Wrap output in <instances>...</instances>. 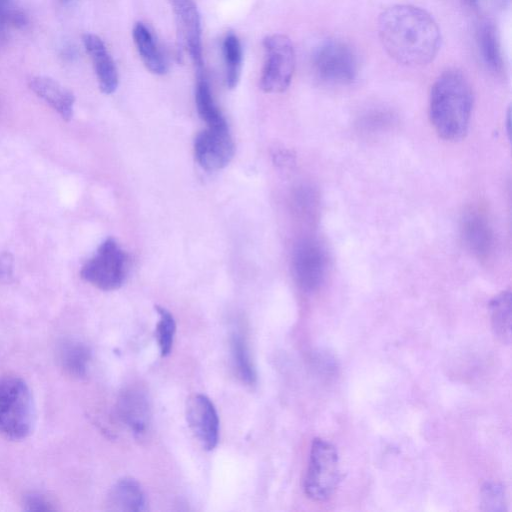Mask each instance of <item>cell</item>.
<instances>
[{"instance_id":"28","label":"cell","mask_w":512,"mask_h":512,"mask_svg":"<svg viewBox=\"0 0 512 512\" xmlns=\"http://www.w3.org/2000/svg\"><path fill=\"white\" fill-rule=\"evenodd\" d=\"M5 40L4 28L0 27V47L2 46Z\"/></svg>"},{"instance_id":"24","label":"cell","mask_w":512,"mask_h":512,"mask_svg":"<svg viewBox=\"0 0 512 512\" xmlns=\"http://www.w3.org/2000/svg\"><path fill=\"white\" fill-rule=\"evenodd\" d=\"M155 310L159 315L156 324L155 336L163 357L167 356L173 345L174 335L176 331V323L172 314L161 306H155Z\"/></svg>"},{"instance_id":"11","label":"cell","mask_w":512,"mask_h":512,"mask_svg":"<svg viewBox=\"0 0 512 512\" xmlns=\"http://www.w3.org/2000/svg\"><path fill=\"white\" fill-rule=\"evenodd\" d=\"M175 16L178 33L193 62L201 67V21L194 0H168Z\"/></svg>"},{"instance_id":"14","label":"cell","mask_w":512,"mask_h":512,"mask_svg":"<svg viewBox=\"0 0 512 512\" xmlns=\"http://www.w3.org/2000/svg\"><path fill=\"white\" fill-rule=\"evenodd\" d=\"M29 87L64 120H69L72 117L74 96L60 83L46 76H35L30 79Z\"/></svg>"},{"instance_id":"8","label":"cell","mask_w":512,"mask_h":512,"mask_svg":"<svg viewBox=\"0 0 512 512\" xmlns=\"http://www.w3.org/2000/svg\"><path fill=\"white\" fill-rule=\"evenodd\" d=\"M235 147L228 128H208L200 132L194 142V154L198 164L207 171H216L232 160Z\"/></svg>"},{"instance_id":"1","label":"cell","mask_w":512,"mask_h":512,"mask_svg":"<svg viewBox=\"0 0 512 512\" xmlns=\"http://www.w3.org/2000/svg\"><path fill=\"white\" fill-rule=\"evenodd\" d=\"M378 35L392 59L412 67L433 61L441 43L436 21L413 5L399 4L384 10L378 18Z\"/></svg>"},{"instance_id":"21","label":"cell","mask_w":512,"mask_h":512,"mask_svg":"<svg viewBox=\"0 0 512 512\" xmlns=\"http://www.w3.org/2000/svg\"><path fill=\"white\" fill-rule=\"evenodd\" d=\"M222 52L225 63V81L230 89L237 86L242 70V46L234 33H228L223 39Z\"/></svg>"},{"instance_id":"9","label":"cell","mask_w":512,"mask_h":512,"mask_svg":"<svg viewBox=\"0 0 512 512\" xmlns=\"http://www.w3.org/2000/svg\"><path fill=\"white\" fill-rule=\"evenodd\" d=\"M328 269L325 250L315 241L298 245L293 256V272L298 285L305 291H314L323 283Z\"/></svg>"},{"instance_id":"30","label":"cell","mask_w":512,"mask_h":512,"mask_svg":"<svg viewBox=\"0 0 512 512\" xmlns=\"http://www.w3.org/2000/svg\"><path fill=\"white\" fill-rule=\"evenodd\" d=\"M61 1H63L64 3H66V2H70L71 0H61Z\"/></svg>"},{"instance_id":"6","label":"cell","mask_w":512,"mask_h":512,"mask_svg":"<svg viewBox=\"0 0 512 512\" xmlns=\"http://www.w3.org/2000/svg\"><path fill=\"white\" fill-rule=\"evenodd\" d=\"M127 256L113 238L106 239L81 269V277L94 287L112 291L124 282Z\"/></svg>"},{"instance_id":"17","label":"cell","mask_w":512,"mask_h":512,"mask_svg":"<svg viewBox=\"0 0 512 512\" xmlns=\"http://www.w3.org/2000/svg\"><path fill=\"white\" fill-rule=\"evenodd\" d=\"M133 39L145 67L152 73L162 75L167 71L166 59L150 29L142 22L135 24Z\"/></svg>"},{"instance_id":"18","label":"cell","mask_w":512,"mask_h":512,"mask_svg":"<svg viewBox=\"0 0 512 512\" xmlns=\"http://www.w3.org/2000/svg\"><path fill=\"white\" fill-rule=\"evenodd\" d=\"M195 102L200 118L208 128L226 129L227 122L216 105L209 84L203 76H199L195 89Z\"/></svg>"},{"instance_id":"10","label":"cell","mask_w":512,"mask_h":512,"mask_svg":"<svg viewBox=\"0 0 512 512\" xmlns=\"http://www.w3.org/2000/svg\"><path fill=\"white\" fill-rule=\"evenodd\" d=\"M186 419L201 446L213 450L219 439V418L213 402L206 395H193L187 402Z\"/></svg>"},{"instance_id":"15","label":"cell","mask_w":512,"mask_h":512,"mask_svg":"<svg viewBox=\"0 0 512 512\" xmlns=\"http://www.w3.org/2000/svg\"><path fill=\"white\" fill-rule=\"evenodd\" d=\"M107 505L114 511L142 512L147 509L141 485L130 477L122 478L112 486L108 493Z\"/></svg>"},{"instance_id":"7","label":"cell","mask_w":512,"mask_h":512,"mask_svg":"<svg viewBox=\"0 0 512 512\" xmlns=\"http://www.w3.org/2000/svg\"><path fill=\"white\" fill-rule=\"evenodd\" d=\"M313 68L323 81L348 84L355 79L358 65L354 52L347 44L330 40L316 49Z\"/></svg>"},{"instance_id":"12","label":"cell","mask_w":512,"mask_h":512,"mask_svg":"<svg viewBox=\"0 0 512 512\" xmlns=\"http://www.w3.org/2000/svg\"><path fill=\"white\" fill-rule=\"evenodd\" d=\"M120 420L134 435H144L150 424V404L143 389L132 386L124 389L117 401Z\"/></svg>"},{"instance_id":"22","label":"cell","mask_w":512,"mask_h":512,"mask_svg":"<svg viewBox=\"0 0 512 512\" xmlns=\"http://www.w3.org/2000/svg\"><path fill=\"white\" fill-rule=\"evenodd\" d=\"M491 322L494 334L503 342L510 341L511 332V293L504 291L490 303Z\"/></svg>"},{"instance_id":"20","label":"cell","mask_w":512,"mask_h":512,"mask_svg":"<svg viewBox=\"0 0 512 512\" xmlns=\"http://www.w3.org/2000/svg\"><path fill=\"white\" fill-rule=\"evenodd\" d=\"M477 43L484 63L494 72L502 69L503 59L499 38L495 27L483 23L477 30Z\"/></svg>"},{"instance_id":"3","label":"cell","mask_w":512,"mask_h":512,"mask_svg":"<svg viewBox=\"0 0 512 512\" xmlns=\"http://www.w3.org/2000/svg\"><path fill=\"white\" fill-rule=\"evenodd\" d=\"M34 420V407L28 385L19 377L0 380V433L12 440L29 435Z\"/></svg>"},{"instance_id":"5","label":"cell","mask_w":512,"mask_h":512,"mask_svg":"<svg viewBox=\"0 0 512 512\" xmlns=\"http://www.w3.org/2000/svg\"><path fill=\"white\" fill-rule=\"evenodd\" d=\"M265 61L260 87L266 93L284 92L290 85L295 69V52L289 37L272 34L263 41Z\"/></svg>"},{"instance_id":"26","label":"cell","mask_w":512,"mask_h":512,"mask_svg":"<svg viewBox=\"0 0 512 512\" xmlns=\"http://www.w3.org/2000/svg\"><path fill=\"white\" fill-rule=\"evenodd\" d=\"M481 504L483 510L504 511L506 506L505 490L496 483H486L482 487Z\"/></svg>"},{"instance_id":"25","label":"cell","mask_w":512,"mask_h":512,"mask_svg":"<svg viewBox=\"0 0 512 512\" xmlns=\"http://www.w3.org/2000/svg\"><path fill=\"white\" fill-rule=\"evenodd\" d=\"M27 21L25 11L16 0H0V27L22 28Z\"/></svg>"},{"instance_id":"27","label":"cell","mask_w":512,"mask_h":512,"mask_svg":"<svg viewBox=\"0 0 512 512\" xmlns=\"http://www.w3.org/2000/svg\"><path fill=\"white\" fill-rule=\"evenodd\" d=\"M25 506L30 511H50L54 510L52 504L44 497L36 494L28 495L25 498Z\"/></svg>"},{"instance_id":"4","label":"cell","mask_w":512,"mask_h":512,"mask_svg":"<svg viewBox=\"0 0 512 512\" xmlns=\"http://www.w3.org/2000/svg\"><path fill=\"white\" fill-rule=\"evenodd\" d=\"M340 480L339 457L335 446L315 438L310 449L304 492L314 501H325L335 492Z\"/></svg>"},{"instance_id":"2","label":"cell","mask_w":512,"mask_h":512,"mask_svg":"<svg viewBox=\"0 0 512 512\" xmlns=\"http://www.w3.org/2000/svg\"><path fill=\"white\" fill-rule=\"evenodd\" d=\"M472 107V89L463 74L446 71L434 81L429 97V117L441 138L462 139L469 128Z\"/></svg>"},{"instance_id":"13","label":"cell","mask_w":512,"mask_h":512,"mask_svg":"<svg viewBox=\"0 0 512 512\" xmlns=\"http://www.w3.org/2000/svg\"><path fill=\"white\" fill-rule=\"evenodd\" d=\"M98 80L100 90L105 94L113 93L119 82L115 62L103 40L93 33H86L82 38Z\"/></svg>"},{"instance_id":"19","label":"cell","mask_w":512,"mask_h":512,"mask_svg":"<svg viewBox=\"0 0 512 512\" xmlns=\"http://www.w3.org/2000/svg\"><path fill=\"white\" fill-rule=\"evenodd\" d=\"M90 358L89 349L80 342H64L59 350L62 368L73 377L81 378L86 375Z\"/></svg>"},{"instance_id":"16","label":"cell","mask_w":512,"mask_h":512,"mask_svg":"<svg viewBox=\"0 0 512 512\" xmlns=\"http://www.w3.org/2000/svg\"><path fill=\"white\" fill-rule=\"evenodd\" d=\"M461 236L465 246L480 258L486 257L492 249V230L486 219L475 212L462 220Z\"/></svg>"},{"instance_id":"29","label":"cell","mask_w":512,"mask_h":512,"mask_svg":"<svg viewBox=\"0 0 512 512\" xmlns=\"http://www.w3.org/2000/svg\"><path fill=\"white\" fill-rule=\"evenodd\" d=\"M471 4L477 3L478 0H468Z\"/></svg>"},{"instance_id":"23","label":"cell","mask_w":512,"mask_h":512,"mask_svg":"<svg viewBox=\"0 0 512 512\" xmlns=\"http://www.w3.org/2000/svg\"><path fill=\"white\" fill-rule=\"evenodd\" d=\"M231 354L238 377L248 385L253 384L256 380L255 367L248 346L239 333H233L231 337Z\"/></svg>"}]
</instances>
